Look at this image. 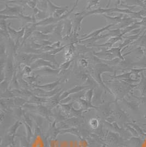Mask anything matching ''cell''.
I'll return each mask as SVG.
<instances>
[{
  "mask_svg": "<svg viewBox=\"0 0 146 147\" xmlns=\"http://www.w3.org/2000/svg\"><path fill=\"white\" fill-rule=\"evenodd\" d=\"M40 58L50 62L52 64H53L54 66L58 69L60 67V64L56 60L55 55L50 54V53H49L48 52H43L42 53L40 54Z\"/></svg>",
  "mask_w": 146,
  "mask_h": 147,
  "instance_id": "ba28073f",
  "label": "cell"
},
{
  "mask_svg": "<svg viewBox=\"0 0 146 147\" xmlns=\"http://www.w3.org/2000/svg\"><path fill=\"white\" fill-rule=\"evenodd\" d=\"M79 63L81 66H82L83 67H85V68L88 67V62L85 59H84V58L80 59L79 61Z\"/></svg>",
  "mask_w": 146,
  "mask_h": 147,
  "instance_id": "d4e9b609",
  "label": "cell"
},
{
  "mask_svg": "<svg viewBox=\"0 0 146 147\" xmlns=\"http://www.w3.org/2000/svg\"><path fill=\"white\" fill-rule=\"evenodd\" d=\"M94 55L96 57V58L103 60H113L114 58L116 57L113 55L108 52L107 50L101 51L98 52H94Z\"/></svg>",
  "mask_w": 146,
  "mask_h": 147,
  "instance_id": "9c48e42d",
  "label": "cell"
},
{
  "mask_svg": "<svg viewBox=\"0 0 146 147\" xmlns=\"http://www.w3.org/2000/svg\"><path fill=\"white\" fill-rule=\"evenodd\" d=\"M37 77H38V75H36V76H35V75H33V76H27V79L28 80V82H30V84H32L33 82H34V81H35Z\"/></svg>",
  "mask_w": 146,
  "mask_h": 147,
  "instance_id": "4316f807",
  "label": "cell"
},
{
  "mask_svg": "<svg viewBox=\"0 0 146 147\" xmlns=\"http://www.w3.org/2000/svg\"><path fill=\"white\" fill-rule=\"evenodd\" d=\"M116 24H111L107 25V26H104V28H102L98 29H97V30L92 31V32H90L88 35H84V36H82V38L79 39L78 41L76 43H78V42H79L80 41H84V40H85L90 38H95V37L98 36H100V34L101 33H102V32H104V31L108 30L109 29H110L111 26H114Z\"/></svg>",
  "mask_w": 146,
  "mask_h": 147,
  "instance_id": "3957f363",
  "label": "cell"
},
{
  "mask_svg": "<svg viewBox=\"0 0 146 147\" xmlns=\"http://www.w3.org/2000/svg\"><path fill=\"white\" fill-rule=\"evenodd\" d=\"M32 69L29 65H25L23 69H21V75L23 76L24 75H29L32 71Z\"/></svg>",
  "mask_w": 146,
  "mask_h": 147,
  "instance_id": "ffe728a7",
  "label": "cell"
},
{
  "mask_svg": "<svg viewBox=\"0 0 146 147\" xmlns=\"http://www.w3.org/2000/svg\"><path fill=\"white\" fill-rule=\"evenodd\" d=\"M100 4V3L99 1H89L88 2V5L85 8L86 9H91L92 8H95V9H96L95 8H96L98 6H99Z\"/></svg>",
  "mask_w": 146,
  "mask_h": 147,
  "instance_id": "e0dca14e",
  "label": "cell"
},
{
  "mask_svg": "<svg viewBox=\"0 0 146 147\" xmlns=\"http://www.w3.org/2000/svg\"><path fill=\"white\" fill-rule=\"evenodd\" d=\"M15 67H14V63L11 58H8L6 65V71L5 73V80H11L13 77L15 71Z\"/></svg>",
  "mask_w": 146,
  "mask_h": 147,
  "instance_id": "8992f818",
  "label": "cell"
},
{
  "mask_svg": "<svg viewBox=\"0 0 146 147\" xmlns=\"http://www.w3.org/2000/svg\"><path fill=\"white\" fill-rule=\"evenodd\" d=\"M40 55L21 52L17 55V61L20 64L30 66L32 63L40 58Z\"/></svg>",
  "mask_w": 146,
  "mask_h": 147,
  "instance_id": "6da1fadb",
  "label": "cell"
},
{
  "mask_svg": "<svg viewBox=\"0 0 146 147\" xmlns=\"http://www.w3.org/2000/svg\"><path fill=\"white\" fill-rule=\"evenodd\" d=\"M98 124V120L96 119H92L90 121V125H91V127H96Z\"/></svg>",
  "mask_w": 146,
  "mask_h": 147,
  "instance_id": "484cf974",
  "label": "cell"
},
{
  "mask_svg": "<svg viewBox=\"0 0 146 147\" xmlns=\"http://www.w3.org/2000/svg\"><path fill=\"white\" fill-rule=\"evenodd\" d=\"M30 67L33 70H35L39 68L44 67H50L55 69H58L54 66L53 64H52L50 62L45 61L41 58L37 59L33 63H32L31 64Z\"/></svg>",
  "mask_w": 146,
  "mask_h": 147,
  "instance_id": "5b68a950",
  "label": "cell"
},
{
  "mask_svg": "<svg viewBox=\"0 0 146 147\" xmlns=\"http://www.w3.org/2000/svg\"><path fill=\"white\" fill-rule=\"evenodd\" d=\"M35 71L47 75H58L60 73L61 69L60 68L55 69L50 67H44L40 68V69H36Z\"/></svg>",
  "mask_w": 146,
  "mask_h": 147,
  "instance_id": "30bf717a",
  "label": "cell"
},
{
  "mask_svg": "<svg viewBox=\"0 0 146 147\" xmlns=\"http://www.w3.org/2000/svg\"><path fill=\"white\" fill-rule=\"evenodd\" d=\"M37 28L38 27H37L35 24H32V23H31L30 24H28L27 26H26L24 35L23 38L22 43L21 44V47H22L23 46V45L24 44L25 41H26V40L29 37H30L31 35H32L33 32L37 30Z\"/></svg>",
  "mask_w": 146,
  "mask_h": 147,
  "instance_id": "52a82bcc",
  "label": "cell"
},
{
  "mask_svg": "<svg viewBox=\"0 0 146 147\" xmlns=\"http://www.w3.org/2000/svg\"><path fill=\"white\" fill-rule=\"evenodd\" d=\"M86 87V86H76L72 88H71V90H70L69 92H67V93H68V94H69L70 93L78 92V91H81V90L84 89Z\"/></svg>",
  "mask_w": 146,
  "mask_h": 147,
  "instance_id": "603a6c76",
  "label": "cell"
},
{
  "mask_svg": "<svg viewBox=\"0 0 146 147\" xmlns=\"http://www.w3.org/2000/svg\"><path fill=\"white\" fill-rule=\"evenodd\" d=\"M32 37V39L37 41H42V40H48L49 36V35L44 34L42 32H41V31L37 30L33 32Z\"/></svg>",
  "mask_w": 146,
  "mask_h": 147,
  "instance_id": "8fae6325",
  "label": "cell"
},
{
  "mask_svg": "<svg viewBox=\"0 0 146 147\" xmlns=\"http://www.w3.org/2000/svg\"><path fill=\"white\" fill-rule=\"evenodd\" d=\"M37 3L38 1H28L26 5L31 8H32V9H33L37 6Z\"/></svg>",
  "mask_w": 146,
  "mask_h": 147,
  "instance_id": "cb8c5ba5",
  "label": "cell"
},
{
  "mask_svg": "<svg viewBox=\"0 0 146 147\" xmlns=\"http://www.w3.org/2000/svg\"><path fill=\"white\" fill-rule=\"evenodd\" d=\"M24 8L23 7L18 6H9L8 5H5V8L0 11V14L2 15H8V16H15L19 17V14L23 13Z\"/></svg>",
  "mask_w": 146,
  "mask_h": 147,
  "instance_id": "7a4b0ae2",
  "label": "cell"
},
{
  "mask_svg": "<svg viewBox=\"0 0 146 147\" xmlns=\"http://www.w3.org/2000/svg\"><path fill=\"white\" fill-rule=\"evenodd\" d=\"M68 46H70V44H66L65 45L62 46L60 47L59 48H57L55 49H53L50 52H48L49 53H50V54L53 55H55L56 54H58V53H59L60 52H61V51H62L63 49H64L65 48H66Z\"/></svg>",
  "mask_w": 146,
  "mask_h": 147,
  "instance_id": "44dd1931",
  "label": "cell"
},
{
  "mask_svg": "<svg viewBox=\"0 0 146 147\" xmlns=\"http://www.w3.org/2000/svg\"><path fill=\"white\" fill-rule=\"evenodd\" d=\"M58 23L54 24L49 25H47V26H41L42 29L38 31H41V32H42L44 34L48 35L49 34H51L52 32H54V31L55 30V28L58 24Z\"/></svg>",
  "mask_w": 146,
  "mask_h": 147,
  "instance_id": "7c38bea8",
  "label": "cell"
},
{
  "mask_svg": "<svg viewBox=\"0 0 146 147\" xmlns=\"http://www.w3.org/2000/svg\"><path fill=\"white\" fill-rule=\"evenodd\" d=\"M37 7L40 10L47 12V9H48V1H38Z\"/></svg>",
  "mask_w": 146,
  "mask_h": 147,
  "instance_id": "9a60e30c",
  "label": "cell"
},
{
  "mask_svg": "<svg viewBox=\"0 0 146 147\" xmlns=\"http://www.w3.org/2000/svg\"><path fill=\"white\" fill-rule=\"evenodd\" d=\"M86 12L84 11H80L74 13V29L73 30L78 32L81 30L82 23L83 19L85 18Z\"/></svg>",
  "mask_w": 146,
  "mask_h": 147,
  "instance_id": "277c9868",
  "label": "cell"
},
{
  "mask_svg": "<svg viewBox=\"0 0 146 147\" xmlns=\"http://www.w3.org/2000/svg\"><path fill=\"white\" fill-rule=\"evenodd\" d=\"M73 61H74V59H71V60H69V61H65V63H64L61 64V65H60L59 68L61 69V71L62 70H66L68 69Z\"/></svg>",
  "mask_w": 146,
  "mask_h": 147,
  "instance_id": "d6986e66",
  "label": "cell"
},
{
  "mask_svg": "<svg viewBox=\"0 0 146 147\" xmlns=\"http://www.w3.org/2000/svg\"><path fill=\"white\" fill-rule=\"evenodd\" d=\"M60 147H68V143L67 142H62L61 143V146Z\"/></svg>",
  "mask_w": 146,
  "mask_h": 147,
  "instance_id": "83f0119b",
  "label": "cell"
},
{
  "mask_svg": "<svg viewBox=\"0 0 146 147\" xmlns=\"http://www.w3.org/2000/svg\"><path fill=\"white\" fill-rule=\"evenodd\" d=\"M68 6L63 7L61 9L56 11L51 16H52L54 18L60 19L68 11Z\"/></svg>",
  "mask_w": 146,
  "mask_h": 147,
  "instance_id": "4fadbf2b",
  "label": "cell"
},
{
  "mask_svg": "<svg viewBox=\"0 0 146 147\" xmlns=\"http://www.w3.org/2000/svg\"><path fill=\"white\" fill-rule=\"evenodd\" d=\"M61 79L57 80L56 81L54 82L53 83H50V84H46L44 85H40V86H36L37 87L39 88H44L46 90H50L53 88H54L55 87L58 85L60 82H61Z\"/></svg>",
  "mask_w": 146,
  "mask_h": 147,
  "instance_id": "5bb4252c",
  "label": "cell"
},
{
  "mask_svg": "<svg viewBox=\"0 0 146 147\" xmlns=\"http://www.w3.org/2000/svg\"><path fill=\"white\" fill-rule=\"evenodd\" d=\"M102 16L104 17V18L107 19V20L111 21V22H118V23H121L122 20V16H116V17H109L108 16H106L103 14Z\"/></svg>",
  "mask_w": 146,
  "mask_h": 147,
  "instance_id": "ac0fdd59",
  "label": "cell"
},
{
  "mask_svg": "<svg viewBox=\"0 0 146 147\" xmlns=\"http://www.w3.org/2000/svg\"><path fill=\"white\" fill-rule=\"evenodd\" d=\"M19 18V17L18 16L1 14V20H6H6H11V19H16Z\"/></svg>",
  "mask_w": 146,
  "mask_h": 147,
  "instance_id": "7402d4cb",
  "label": "cell"
},
{
  "mask_svg": "<svg viewBox=\"0 0 146 147\" xmlns=\"http://www.w3.org/2000/svg\"><path fill=\"white\" fill-rule=\"evenodd\" d=\"M48 9L50 12V14L52 16L56 11H57L58 9H60L63 7L58 6L55 5L50 1H48Z\"/></svg>",
  "mask_w": 146,
  "mask_h": 147,
  "instance_id": "2e32d148",
  "label": "cell"
}]
</instances>
